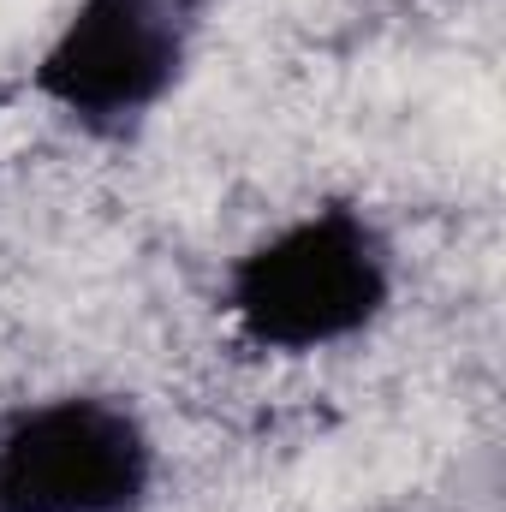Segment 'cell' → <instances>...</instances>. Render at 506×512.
<instances>
[{
	"label": "cell",
	"mask_w": 506,
	"mask_h": 512,
	"mask_svg": "<svg viewBox=\"0 0 506 512\" xmlns=\"http://www.w3.org/2000/svg\"><path fill=\"white\" fill-rule=\"evenodd\" d=\"M399 292V256L352 197L304 203L221 268V316L262 358H322L376 334Z\"/></svg>",
	"instance_id": "obj_1"
},
{
	"label": "cell",
	"mask_w": 506,
	"mask_h": 512,
	"mask_svg": "<svg viewBox=\"0 0 506 512\" xmlns=\"http://www.w3.org/2000/svg\"><path fill=\"white\" fill-rule=\"evenodd\" d=\"M191 42V0H72L30 60V90L84 137H131L179 96Z\"/></svg>",
	"instance_id": "obj_2"
},
{
	"label": "cell",
	"mask_w": 506,
	"mask_h": 512,
	"mask_svg": "<svg viewBox=\"0 0 506 512\" xmlns=\"http://www.w3.org/2000/svg\"><path fill=\"white\" fill-rule=\"evenodd\" d=\"M155 483L161 441L120 393L66 387L0 417V512H143Z\"/></svg>",
	"instance_id": "obj_3"
}]
</instances>
